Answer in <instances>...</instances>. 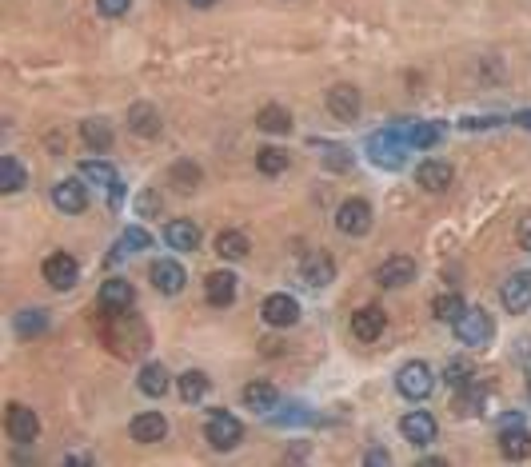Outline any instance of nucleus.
I'll return each instance as SVG.
<instances>
[{
	"instance_id": "9d476101",
	"label": "nucleus",
	"mask_w": 531,
	"mask_h": 467,
	"mask_svg": "<svg viewBox=\"0 0 531 467\" xmlns=\"http://www.w3.org/2000/svg\"><path fill=\"white\" fill-rule=\"evenodd\" d=\"M52 204L64 212V216H80V212L88 208V188H84V180L69 176V180L52 184Z\"/></svg>"
},
{
	"instance_id": "7ed1b4c3",
	"label": "nucleus",
	"mask_w": 531,
	"mask_h": 467,
	"mask_svg": "<svg viewBox=\"0 0 531 467\" xmlns=\"http://www.w3.org/2000/svg\"><path fill=\"white\" fill-rule=\"evenodd\" d=\"M204 440L216 447V452H232V447L244 440V427H240V419H236V416H228V412H212V416H208V424H204Z\"/></svg>"
},
{
	"instance_id": "f257e3e1",
	"label": "nucleus",
	"mask_w": 531,
	"mask_h": 467,
	"mask_svg": "<svg viewBox=\"0 0 531 467\" xmlns=\"http://www.w3.org/2000/svg\"><path fill=\"white\" fill-rule=\"evenodd\" d=\"M452 328L460 335V343H468V348H488V343L496 340V320H491L483 307H468Z\"/></svg>"
},
{
	"instance_id": "7c9ffc66",
	"label": "nucleus",
	"mask_w": 531,
	"mask_h": 467,
	"mask_svg": "<svg viewBox=\"0 0 531 467\" xmlns=\"http://www.w3.org/2000/svg\"><path fill=\"white\" fill-rule=\"evenodd\" d=\"M399 136L407 140V148H435V144H440V128H435V124H412V128H399Z\"/></svg>"
},
{
	"instance_id": "b1692460",
	"label": "nucleus",
	"mask_w": 531,
	"mask_h": 467,
	"mask_svg": "<svg viewBox=\"0 0 531 467\" xmlns=\"http://www.w3.org/2000/svg\"><path fill=\"white\" fill-rule=\"evenodd\" d=\"M128 128H133L136 136H144V140L160 136V112H156L152 105H133L128 108Z\"/></svg>"
},
{
	"instance_id": "473e14b6",
	"label": "nucleus",
	"mask_w": 531,
	"mask_h": 467,
	"mask_svg": "<svg viewBox=\"0 0 531 467\" xmlns=\"http://www.w3.org/2000/svg\"><path fill=\"white\" fill-rule=\"evenodd\" d=\"M471 376H475V371H471L468 360H452V363L444 368V384L452 388V391H463V388L471 384Z\"/></svg>"
},
{
	"instance_id": "a18cd8bd",
	"label": "nucleus",
	"mask_w": 531,
	"mask_h": 467,
	"mask_svg": "<svg viewBox=\"0 0 531 467\" xmlns=\"http://www.w3.org/2000/svg\"><path fill=\"white\" fill-rule=\"evenodd\" d=\"M388 460H391V455L384 452V447H371V452L363 455V463H371V467H380V463H388Z\"/></svg>"
},
{
	"instance_id": "bb28decb",
	"label": "nucleus",
	"mask_w": 531,
	"mask_h": 467,
	"mask_svg": "<svg viewBox=\"0 0 531 467\" xmlns=\"http://www.w3.org/2000/svg\"><path fill=\"white\" fill-rule=\"evenodd\" d=\"M244 404L252 407V412H272V407L279 404V391L272 384H264V380H256V384L244 388Z\"/></svg>"
},
{
	"instance_id": "c85d7f7f",
	"label": "nucleus",
	"mask_w": 531,
	"mask_h": 467,
	"mask_svg": "<svg viewBox=\"0 0 531 467\" xmlns=\"http://www.w3.org/2000/svg\"><path fill=\"white\" fill-rule=\"evenodd\" d=\"M256 128L260 133H288L292 128V116H288V108H279V105H268V108H260V116H256Z\"/></svg>"
},
{
	"instance_id": "ea45409f",
	"label": "nucleus",
	"mask_w": 531,
	"mask_h": 467,
	"mask_svg": "<svg viewBox=\"0 0 531 467\" xmlns=\"http://www.w3.org/2000/svg\"><path fill=\"white\" fill-rule=\"evenodd\" d=\"M483 407V391L475 388V384H468L460 391V416H475Z\"/></svg>"
},
{
	"instance_id": "de8ad7c7",
	"label": "nucleus",
	"mask_w": 531,
	"mask_h": 467,
	"mask_svg": "<svg viewBox=\"0 0 531 467\" xmlns=\"http://www.w3.org/2000/svg\"><path fill=\"white\" fill-rule=\"evenodd\" d=\"M188 5H196V8H208V5H216V0H188Z\"/></svg>"
},
{
	"instance_id": "49530a36",
	"label": "nucleus",
	"mask_w": 531,
	"mask_h": 467,
	"mask_svg": "<svg viewBox=\"0 0 531 467\" xmlns=\"http://www.w3.org/2000/svg\"><path fill=\"white\" fill-rule=\"evenodd\" d=\"M511 120H516L519 128H531V112H516V116H511Z\"/></svg>"
},
{
	"instance_id": "393cba45",
	"label": "nucleus",
	"mask_w": 531,
	"mask_h": 467,
	"mask_svg": "<svg viewBox=\"0 0 531 467\" xmlns=\"http://www.w3.org/2000/svg\"><path fill=\"white\" fill-rule=\"evenodd\" d=\"M136 384H140V391H144L148 399H160L172 380H168L164 363H144V368H140V376H136Z\"/></svg>"
},
{
	"instance_id": "0eeeda50",
	"label": "nucleus",
	"mask_w": 531,
	"mask_h": 467,
	"mask_svg": "<svg viewBox=\"0 0 531 467\" xmlns=\"http://www.w3.org/2000/svg\"><path fill=\"white\" fill-rule=\"evenodd\" d=\"M44 279H49V288H56V292L77 288V279H80L77 256H69V252H56V256H49V260H44Z\"/></svg>"
},
{
	"instance_id": "f8f14e48",
	"label": "nucleus",
	"mask_w": 531,
	"mask_h": 467,
	"mask_svg": "<svg viewBox=\"0 0 531 467\" xmlns=\"http://www.w3.org/2000/svg\"><path fill=\"white\" fill-rule=\"evenodd\" d=\"M148 279H152V288L160 296H176V292H184V284H188V272H184L176 260H156V264L148 268Z\"/></svg>"
},
{
	"instance_id": "c9c22d12",
	"label": "nucleus",
	"mask_w": 531,
	"mask_h": 467,
	"mask_svg": "<svg viewBox=\"0 0 531 467\" xmlns=\"http://www.w3.org/2000/svg\"><path fill=\"white\" fill-rule=\"evenodd\" d=\"M168 180H172L180 192H188V188H196V184H200V164L180 160V164L172 168V172H168Z\"/></svg>"
},
{
	"instance_id": "a19ab883",
	"label": "nucleus",
	"mask_w": 531,
	"mask_h": 467,
	"mask_svg": "<svg viewBox=\"0 0 531 467\" xmlns=\"http://www.w3.org/2000/svg\"><path fill=\"white\" fill-rule=\"evenodd\" d=\"M136 212L140 216H160V192H140V200H136Z\"/></svg>"
},
{
	"instance_id": "dca6fc26",
	"label": "nucleus",
	"mask_w": 531,
	"mask_h": 467,
	"mask_svg": "<svg viewBox=\"0 0 531 467\" xmlns=\"http://www.w3.org/2000/svg\"><path fill=\"white\" fill-rule=\"evenodd\" d=\"M399 432H404V440L407 444H416V447H427L435 440V432H440V424H435L427 412H407L404 419H399Z\"/></svg>"
},
{
	"instance_id": "79ce46f5",
	"label": "nucleus",
	"mask_w": 531,
	"mask_h": 467,
	"mask_svg": "<svg viewBox=\"0 0 531 467\" xmlns=\"http://www.w3.org/2000/svg\"><path fill=\"white\" fill-rule=\"evenodd\" d=\"M133 8V0H96V13L100 16H124Z\"/></svg>"
},
{
	"instance_id": "423d86ee",
	"label": "nucleus",
	"mask_w": 531,
	"mask_h": 467,
	"mask_svg": "<svg viewBox=\"0 0 531 467\" xmlns=\"http://www.w3.org/2000/svg\"><path fill=\"white\" fill-rule=\"evenodd\" d=\"M5 432H8V440L13 444H32L36 435H41V416H36L32 407H24V404H8Z\"/></svg>"
},
{
	"instance_id": "a211bd4d",
	"label": "nucleus",
	"mask_w": 531,
	"mask_h": 467,
	"mask_svg": "<svg viewBox=\"0 0 531 467\" xmlns=\"http://www.w3.org/2000/svg\"><path fill=\"white\" fill-rule=\"evenodd\" d=\"M300 279L307 288H328L335 279V264H332L328 252H312V256L300 264Z\"/></svg>"
},
{
	"instance_id": "20e7f679",
	"label": "nucleus",
	"mask_w": 531,
	"mask_h": 467,
	"mask_svg": "<svg viewBox=\"0 0 531 467\" xmlns=\"http://www.w3.org/2000/svg\"><path fill=\"white\" fill-rule=\"evenodd\" d=\"M368 152H371V164L399 168L404 164V152H407V140L399 136V128H388V133H376L368 140Z\"/></svg>"
},
{
	"instance_id": "6e6552de",
	"label": "nucleus",
	"mask_w": 531,
	"mask_h": 467,
	"mask_svg": "<svg viewBox=\"0 0 531 467\" xmlns=\"http://www.w3.org/2000/svg\"><path fill=\"white\" fill-rule=\"evenodd\" d=\"M260 316H264V324H272V328H292V324L300 320V304L288 292H272L260 304Z\"/></svg>"
},
{
	"instance_id": "c756f323",
	"label": "nucleus",
	"mask_w": 531,
	"mask_h": 467,
	"mask_svg": "<svg viewBox=\"0 0 531 467\" xmlns=\"http://www.w3.org/2000/svg\"><path fill=\"white\" fill-rule=\"evenodd\" d=\"M28 184V176H24V168L16 156H0V192H21Z\"/></svg>"
},
{
	"instance_id": "2eb2a0df",
	"label": "nucleus",
	"mask_w": 531,
	"mask_h": 467,
	"mask_svg": "<svg viewBox=\"0 0 531 467\" xmlns=\"http://www.w3.org/2000/svg\"><path fill=\"white\" fill-rule=\"evenodd\" d=\"M416 279V260L412 256H388L384 264L376 268V284L380 288H404Z\"/></svg>"
},
{
	"instance_id": "72a5a7b5",
	"label": "nucleus",
	"mask_w": 531,
	"mask_h": 467,
	"mask_svg": "<svg viewBox=\"0 0 531 467\" xmlns=\"http://www.w3.org/2000/svg\"><path fill=\"white\" fill-rule=\"evenodd\" d=\"M432 307H435V320H444V324H455V320H460L463 312H468V304H463L460 296H455V292L440 296V300H435Z\"/></svg>"
},
{
	"instance_id": "ddd939ff",
	"label": "nucleus",
	"mask_w": 531,
	"mask_h": 467,
	"mask_svg": "<svg viewBox=\"0 0 531 467\" xmlns=\"http://www.w3.org/2000/svg\"><path fill=\"white\" fill-rule=\"evenodd\" d=\"M388 328V316H384V307H376V304H368V307H360V312H352V335H356L360 343H371V340H380Z\"/></svg>"
},
{
	"instance_id": "58836bf2",
	"label": "nucleus",
	"mask_w": 531,
	"mask_h": 467,
	"mask_svg": "<svg viewBox=\"0 0 531 467\" xmlns=\"http://www.w3.org/2000/svg\"><path fill=\"white\" fill-rule=\"evenodd\" d=\"M120 248H128V252H144V248H152V236H148L144 228H124V236H120Z\"/></svg>"
},
{
	"instance_id": "412c9836",
	"label": "nucleus",
	"mask_w": 531,
	"mask_h": 467,
	"mask_svg": "<svg viewBox=\"0 0 531 467\" xmlns=\"http://www.w3.org/2000/svg\"><path fill=\"white\" fill-rule=\"evenodd\" d=\"M164 240H168V248H176V252H196L200 248V228H196L192 220H168Z\"/></svg>"
},
{
	"instance_id": "6ab92c4d",
	"label": "nucleus",
	"mask_w": 531,
	"mask_h": 467,
	"mask_svg": "<svg viewBox=\"0 0 531 467\" xmlns=\"http://www.w3.org/2000/svg\"><path fill=\"white\" fill-rule=\"evenodd\" d=\"M328 112L335 120H356L360 116V88H352V84L328 88Z\"/></svg>"
},
{
	"instance_id": "1a4fd4ad",
	"label": "nucleus",
	"mask_w": 531,
	"mask_h": 467,
	"mask_svg": "<svg viewBox=\"0 0 531 467\" xmlns=\"http://www.w3.org/2000/svg\"><path fill=\"white\" fill-rule=\"evenodd\" d=\"M499 300L511 316H524L531 312V272H511L499 288Z\"/></svg>"
},
{
	"instance_id": "e433bc0d",
	"label": "nucleus",
	"mask_w": 531,
	"mask_h": 467,
	"mask_svg": "<svg viewBox=\"0 0 531 467\" xmlns=\"http://www.w3.org/2000/svg\"><path fill=\"white\" fill-rule=\"evenodd\" d=\"M256 168H260L264 176H279V172L288 168V152H279V148H260Z\"/></svg>"
},
{
	"instance_id": "c03bdc74",
	"label": "nucleus",
	"mask_w": 531,
	"mask_h": 467,
	"mask_svg": "<svg viewBox=\"0 0 531 467\" xmlns=\"http://www.w3.org/2000/svg\"><path fill=\"white\" fill-rule=\"evenodd\" d=\"M516 236H519V248H527V252H531V212H527V216H519Z\"/></svg>"
},
{
	"instance_id": "f704fd0d",
	"label": "nucleus",
	"mask_w": 531,
	"mask_h": 467,
	"mask_svg": "<svg viewBox=\"0 0 531 467\" xmlns=\"http://www.w3.org/2000/svg\"><path fill=\"white\" fill-rule=\"evenodd\" d=\"M44 328H49V316H44L41 307H24V312L16 316V332L21 335H41Z\"/></svg>"
},
{
	"instance_id": "aec40b11",
	"label": "nucleus",
	"mask_w": 531,
	"mask_h": 467,
	"mask_svg": "<svg viewBox=\"0 0 531 467\" xmlns=\"http://www.w3.org/2000/svg\"><path fill=\"white\" fill-rule=\"evenodd\" d=\"M168 435V419L160 412H140L133 419V440L136 444H160Z\"/></svg>"
},
{
	"instance_id": "9b49d317",
	"label": "nucleus",
	"mask_w": 531,
	"mask_h": 467,
	"mask_svg": "<svg viewBox=\"0 0 531 467\" xmlns=\"http://www.w3.org/2000/svg\"><path fill=\"white\" fill-rule=\"evenodd\" d=\"M133 300H136V288L128 284V279L112 276L100 284V307H105L108 316H124L128 307H133Z\"/></svg>"
},
{
	"instance_id": "5701e85b",
	"label": "nucleus",
	"mask_w": 531,
	"mask_h": 467,
	"mask_svg": "<svg viewBox=\"0 0 531 467\" xmlns=\"http://www.w3.org/2000/svg\"><path fill=\"white\" fill-rule=\"evenodd\" d=\"M499 452L508 455V460H527V455H531V432H524L519 424H503Z\"/></svg>"
},
{
	"instance_id": "f3484780",
	"label": "nucleus",
	"mask_w": 531,
	"mask_h": 467,
	"mask_svg": "<svg viewBox=\"0 0 531 467\" xmlns=\"http://www.w3.org/2000/svg\"><path fill=\"white\" fill-rule=\"evenodd\" d=\"M452 180H455V172H452V164L447 160H424L416 168V184L419 188H427V192H447L452 188Z\"/></svg>"
},
{
	"instance_id": "2f4dec72",
	"label": "nucleus",
	"mask_w": 531,
	"mask_h": 467,
	"mask_svg": "<svg viewBox=\"0 0 531 467\" xmlns=\"http://www.w3.org/2000/svg\"><path fill=\"white\" fill-rule=\"evenodd\" d=\"M208 396V376L204 371H184L180 376V399L184 404H196V399Z\"/></svg>"
},
{
	"instance_id": "4468645a",
	"label": "nucleus",
	"mask_w": 531,
	"mask_h": 467,
	"mask_svg": "<svg viewBox=\"0 0 531 467\" xmlns=\"http://www.w3.org/2000/svg\"><path fill=\"white\" fill-rule=\"evenodd\" d=\"M80 176L84 180H92V184H100V188H108L112 204L124 200V184H120L116 168H112L108 160H80Z\"/></svg>"
},
{
	"instance_id": "37998d69",
	"label": "nucleus",
	"mask_w": 531,
	"mask_h": 467,
	"mask_svg": "<svg viewBox=\"0 0 531 467\" xmlns=\"http://www.w3.org/2000/svg\"><path fill=\"white\" fill-rule=\"evenodd\" d=\"M307 419H312L307 412H276L272 424H276V427H296V424H307Z\"/></svg>"
},
{
	"instance_id": "cd10ccee",
	"label": "nucleus",
	"mask_w": 531,
	"mask_h": 467,
	"mask_svg": "<svg viewBox=\"0 0 531 467\" xmlns=\"http://www.w3.org/2000/svg\"><path fill=\"white\" fill-rule=\"evenodd\" d=\"M216 256L220 260H244L248 256V236L244 232H236V228L220 232L216 236Z\"/></svg>"
},
{
	"instance_id": "f03ea898",
	"label": "nucleus",
	"mask_w": 531,
	"mask_h": 467,
	"mask_svg": "<svg viewBox=\"0 0 531 467\" xmlns=\"http://www.w3.org/2000/svg\"><path fill=\"white\" fill-rule=\"evenodd\" d=\"M396 388H399V396H404V399H427V396H432V388H435L432 368H427L424 360L404 363V368L396 371Z\"/></svg>"
},
{
	"instance_id": "a878e982",
	"label": "nucleus",
	"mask_w": 531,
	"mask_h": 467,
	"mask_svg": "<svg viewBox=\"0 0 531 467\" xmlns=\"http://www.w3.org/2000/svg\"><path fill=\"white\" fill-rule=\"evenodd\" d=\"M80 136H84V144H88L92 152H108V148H112V128H108V120H100V116L84 120Z\"/></svg>"
},
{
	"instance_id": "4be33fe9",
	"label": "nucleus",
	"mask_w": 531,
	"mask_h": 467,
	"mask_svg": "<svg viewBox=\"0 0 531 467\" xmlns=\"http://www.w3.org/2000/svg\"><path fill=\"white\" fill-rule=\"evenodd\" d=\"M204 296H208L212 307H228L232 300H236V276L232 272H212L208 279H204Z\"/></svg>"
},
{
	"instance_id": "39448f33",
	"label": "nucleus",
	"mask_w": 531,
	"mask_h": 467,
	"mask_svg": "<svg viewBox=\"0 0 531 467\" xmlns=\"http://www.w3.org/2000/svg\"><path fill=\"white\" fill-rule=\"evenodd\" d=\"M335 228H340L343 236H368L371 232V204L360 200V196L343 200L340 208H335Z\"/></svg>"
},
{
	"instance_id": "4c0bfd02",
	"label": "nucleus",
	"mask_w": 531,
	"mask_h": 467,
	"mask_svg": "<svg viewBox=\"0 0 531 467\" xmlns=\"http://www.w3.org/2000/svg\"><path fill=\"white\" fill-rule=\"evenodd\" d=\"M320 152H324V160H328V164L335 168V172H348V168H352V152H348V148H340V144H324V140H320Z\"/></svg>"
}]
</instances>
